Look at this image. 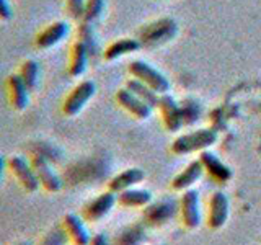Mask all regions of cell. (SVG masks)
<instances>
[{"label": "cell", "instance_id": "cell-1", "mask_svg": "<svg viewBox=\"0 0 261 245\" xmlns=\"http://www.w3.org/2000/svg\"><path fill=\"white\" fill-rule=\"evenodd\" d=\"M5 163L8 174L24 193H36L39 190V182L28 159L23 155H10L5 159Z\"/></svg>", "mask_w": 261, "mask_h": 245}, {"label": "cell", "instance_id": "cell-2", "mask_svg": "<svg viewBox=\"0 0 261 245\" xmlns=\"http://www.w3.org/2000/svg\"><path fill=\"white\" fill-rule=\"evenodd\" d=\"M28 160L35 170L36 178L39 182V188H43L46 193H57L62 188V180L54 170L53 163L41 154H28Z\"/></svg>", "mask_w": 261, "mask_h": 245}, {"label": "cell", "instance_id": "cell-3", "mask_svg": "<svg viewBox=\"0 0 261 245\" xmlns=\"http://www.w3.org/2000/svg\"><path fill=\"white\" fill-rule=\"evenodd\" d=\"M217 141V131L214 129H198L193 133L179 136L173 142V152L176 154H190L196 151L207 149Z\"/></svg>", "mask_w": 261, "mask_h": 245}, {"label": "cell", "instance_id": "cell-4", "mask_svg": "<svg viewBox=\"0 0 261 245\" xmlns=\"http://www.w3.org/2000/svg\"><path fill=\"white\" fill-rule=\"evenodd\" d=\"M95 90L96 87L92 80H82L79 85L72 88V92L62 102V113L65 116H75V114H79L88 103L90 98L95 95Z\"/></svg>", "mask_w": 261, "mask_h": 245}, {"label": "cell", "instance_id": "cell-5", "mask_svg": "<svg viewBox=\"0 0 261 245\" xmlns=\"http://www.w3.org/2000/svg\"><path fill=\"white\" fill-rule=\"evenodd\" d=\"M129 72L139 80H142L144 84L149 85L152 90H155L157 93L163 95L170 90V84L165 79L163 74H160L157 69H153L152 65H149L144 61H134L129 64Z\"/></svg>", "mask_w": 261, "mask_h": 245}, {"label": "cell", "instance_id": "cell-6", "mask_svg": "<svg viewBox=\"0 0 261 245\" xmlns=\"http://www.w3.org/2000/svg\"><path fill=\"white\" fill-rule=\"evenodd\" d=\"M30 92L31 90L24 85V82L18 74H10L5 80V93L7 102L13 111H23L30 105Z\"/></svg>", "mask_w": 261, "mask_h": 245}, {"label": "cell", "instance_id": "cell-7", "mask_svg": "<svg viewBox=\"0 0 261 245\" xmlns=\"http://www.w3.org/2000/svg\"><path fill=\"white\" fill-rule=\"evenodd\" d=\"M69 33V24L62 21V20H57V21H53L46 24V27L36 33L35 36V46L38 49H49L56 46L57 43H61V41L67 36Z\"/></svg>", "mask_w": 261, "mask_h": 245}, {"label": "cell", "instance_id": "cell-8", "mask_svg": "<svg viewBox=\"0 0 261 245\" xmlns=\"http://www.w3.org/2000/svg\"><path fill=\"white\" fill-rule=\"evenodd\" d=\"M61 227L65 232V235H67V240L72 245H88L90 239H92L82 217L73 214V212H69V214H65L62 217Z\"/></svg>", "mask_w": 261, "mask_h": 245}, {"label": "cell", "instance_id": "cell-9", "mask_svg": "<svg viewBox=\"0 0 261 245\" xmlns=\"http://www.w3.org/2000/svg\"><path fill=\"white\" fill-rule=\"evenodd\" d=\"M114 203H116V196H114L113 191L101 193L100 196H96L95 200H92L87 204L84 208V212H82V216L87 220H92V223L93 220H100L113 209Z\"/></svg>", "mask_w": 261, "mask_h": 245}, {"label": "cell", "instance_id": "cell-10", "mask_svg": "<svg viewBox=\"0 0 261 245\" xmlns=\"http://www.w3.org/2000/svg\"><path fill=\"white\" fill-rule=\"evenodd\" d=\"M116 100H118V103L122 106V108H126L129 113H133L134 116H137L139 119L149 118L150 113H152V106H149L144 100H141V98H139L137 95H134L127 88L118 90Z\"/></svg>", "mask_w": 261, "mask_h": 245}, {"label": "cell", "instance_id": "cell-11", "mask_svg": "<svg viewBox=\"0 0 261 245\" xmlns=\"http://www.w3.org/2000/svg\"><path fill=\"white\" fill-rule=\"evenodd\" d=\"M181 212H183V220L186 227L194 229L201 223V212H199V196L198 191L188 190L183 194L181 200Z\"/></svg>", "mask_w": 261, "mask_h": 245}, {"label": "cell", "instance_id": "cell-12", "mask_svg": "<svg viewBox=\"0 0 261 245\" xmlns=\"http://www.w3.org/2000/svg\"><path fill=\"white\" fill-rule=\"evenodd\" d=\"M159 106L162 108L163 113V119H165V125L171 131H178L183 125V111L181 108L176 105V102L171 98L170 95L163 93L159 98Z\"/></svg>", "mask_w": 261, "mask_h": 245}, {"label": "cell", "instance_id": "cell-13", "mask_svg": "<svg viewBox=\"0 0 261 245\" xmlns=\"http://www.w3.org/2000/svg\"><path fill=\"white\" fill-rule=\"evenodd\" d=\"M228 217V198L225 193L217 191L212 194L211 211H209V226L212 229H219L225 224Z\"/></svg>", "mask_w": 261, "mask_h": 245}, {"label": "cell", "instance_id": "cell-14", "mask_svg": "<svg viewBox=\"0 0 261 245\" xmlns=\"http://www.w3.org/2000/svg\"><path fill=\"white\" fill-rule=\"evenodd\" d=\"M144 170L141 168H127L124 172H121L110 182V191L113 193H121L124 190H129L134 185L141 183L144 180Z\"/></svg>", "mask_w": 261, "mask_h": 245}, {"label": "cell", "instance_id": "cell-15", "mask_svg": "<svg viewBox=\"0 0 261 245\" xmlns=\"http://www.w3.org/2000/svg\"><path fill=\"white\" fill-rule=\"evenodd\" d=\"M88 49L82 41H75L70 47V57H69V74L72 77H80L87 69L88 62Z\"/></svg>", "mask_w": 261, "mask_h": 245}, {"label": "cell", "instance_id": "cell-16", "mask_svg": "<svg viewBox=\"0 0 261 245\" xmlns=\"http://www.w3.org/2000/svg\"><path fill=\"white\" fill-rule=\"evenodd\" d=\"M199 160L202 162V165L209 170V174L212 177H216L217 180H220V182H228V180L232 178V170L228 168L225 163L217 157L216 154L204 151L201 154Z\"/></svg>", "mask_w": 261, "mask_h": 245}, {"label": "cell", "instance_id": "cell-17", "mask_svg": "<svg viewBox=\"0 0 261 245\" xmlns=\"http://www.w3.org/2000/svg\"><path fill=\"white\" fill-rule=\"evenodd\" d=\"M202 162L201 160H194L188 165L181 174H179L175 180H173V188L175 190H186L190 188L193 183H196L199 180V177L202 175Z\"/></svg>", "mask_w": 261, "mask_h": 245}, {"label": "cell", "instance_id": "cell-18", "mask_svg": "<svg viewBox=\"0 0 261 245\" xmlns=\"http://www.w3.org/2000/svg\"><path fill=\"white\" fill-rule=\"evenodd\" d=\"M141 47V43L137 39H130V38H122L114 41L113 44L108 46V49L105 51V59L106 61H113V59H118V57L129 54V53H134L137 49Z\"/></svg>", "mask_w": 261, "mask_h": 245}, {"label": "cell", "instance_id": "cell-19", "mask_svg": "<svg viewBox=\"0 0 261 245\" xmlns=\"http://www.w3.org/2000/svg\"><path fill=\"white\" fill-rule=\"evenodd\" d=\"M16 74L21 77V80L24 82V85H27L31 92L36 88L38 85V80H39V64L38 61L35 59H23L18 65V70Z\"/></svg>", "mask_w": 261, "mask_h": 245}, {"label": "cell", "instance_id": "cell-20", "mask_svg": "<svg viewBox=\"0 0 261 245\" xmlns=\"http://www.w3.org/2000/svg\"><path fill=\"white\" fill-rule=\"evenodd\" d=\"M126 88L130 90L134 95H137L141 100H144L149 106H159V95L155 90H152L147 84H144L142 80H139V79H130L127 80V84H126Z\"/></svg>", "mask_w": 261, "mask_h": 245}, {"label": "cell", "instance_id": "cell-21", "mask_svg": "<svg viewBox=\"0 0 261 245\" xmlns=\"http://www.w3.org/2000/svg\"><path fill=\"white\" fill-rule=\"evenodd\" d=\"M152 194L150 191L145 190H134V188H129V190L121 191L118 196V201L122 206L127 208H134V206H145L147 203H150Z\"/></svg>", "mask_w": 261, "mask_h": 245}, {"label": "cell", "instance_id": "cell-22", "mask_svg": "<svg viewBox=\"0 0 261 245\" xmlns=\"http://www.w3.org/2000/svg\"><path fill=\"white\" fill-rule=\"evenodd\" d=\"M103 8H105V0H87L85 2V15H84V20L82 21H87V23L95 21L98 16L101 15Z\"/></svg>", "mask_w": 261, "mask_h": 245}, {"label": "cell", "instance_id": "cell-23", "mask_svg": "<svg viewBox=\"0 0 261 245\" xmlns=\"http://www.w3.org/2000/svg\"><path fill=\"white\" fill-rule=\"evenodd\" d=\"M173 212V204L171 203H159L155 206L149 208V211L145 212V216H149L152 220H163L168 216H171Z\"/></svg>", "mask_w": 261, "mask_h": 245}, {"label": "cell", "instance_id": "cell-24", "mask_svg": "<svg viewBox=\"0 0 261 245\" xmlns=\"http://www.w3.org/2000/svg\"><path fill=\"white\" fill-rule=\"evenodd\" d=\"M65 239H67V235L62 231V227H59L44 234L38 242V245H65Z\"/></svg>", "mask_w": 261, "mask_h": 245}, {"label": "cell", "instance_id": "cell-25", "mask_svg": "<svg viewBox=\"0 0 261 245\" xmlns=\"http://www.w3.org/2000/svg\"><path fill=\"white\" fill-rule=\"evenodd\" d=\"M85 2L87 0H65V8H67V13L70 15V18L84 20Z\"/></svg>", "mask_w": 261, "mask_h": 245}, {"label": "cell", "instance_id": "cell-26", "mask_svg": "<svg viewBox=\"0 0 261 245\" xmlns=\"http://www.w3.org/2000/svg\"><path fill=\"white\" fill-rule=\"evenodd\" d=\"M79 41H82L87 49L90 51L93 46H95V41H93V31H92V27H90V23L87 21H82V24L79 27Z\"/></svg>", "mask_w": 261, "mask_h": 245}, {"label": "cell", "instance_id": "cell-27", "mask_svg": "<svg viewBox=\"0 0 261 245\" xmlns=\"http://www.w3.org/2000/svg\"><path fill=\"white\" fill-rule=\"evenodd\" d=\"M12 18V7L8 0H0V21H8Z\"/></svg>", "mask_w": 261, "mask_h": 245}, {"label": "cell", "instance_id": "cell-28", "mask_svg": "<svg viewBox=\"0 0 261 245\" xmlns=\"http://www.w3.org/2000/svg\"><path fill=\"white\" fill-rule=\"evenodd\" d=\"M88 245H110V242H108V239H106L105 234H96L90 239Z\"/></svg>", "mask_w": 261, "mask_h": 245}, {"label": "cell", "instance_id": "cell-29", "mask_svg": "<svg viewBox=\"0 0 261 245\" xmlns=\"http://www.w3.org/2000/svg\"><path fill=\"white\" fill-rule=\"evenodd\" d=\"M4 170H7V163H5L4 155H0V178L4 175Z\"/></svg>", "mask_w": 261, "mask_h": 245}, {"label": "cell", "instance_id": "cell-30", "mask_svg": "<svg viewBox=\"0 0 261 245\" xmlns=\"http://www.w3.org/2000/svg\"><path fill=\"white\" fill-rule=\"evenodd\" d=\"M134 232H136V231H127L124 235H121V239H127V235H134ZM130 245H137V242L133 240V237H130Z\"/></svg>", "mask_w": 261, "mask_h": 245}, {"label": "cell", "instance_id": "cell-31", "mask_svg": "<svg viewBox=\"0 0 261 245\" xmlns=\"http://www.w3.org/2000/svg\"><path fill=\"white\" fill-rule=\"evenodd\" d=\"M13 245H30L28 242H16V243H13Z\"/></svg>", "mask_w": 261, "mask_h": 245}]
</instances>
